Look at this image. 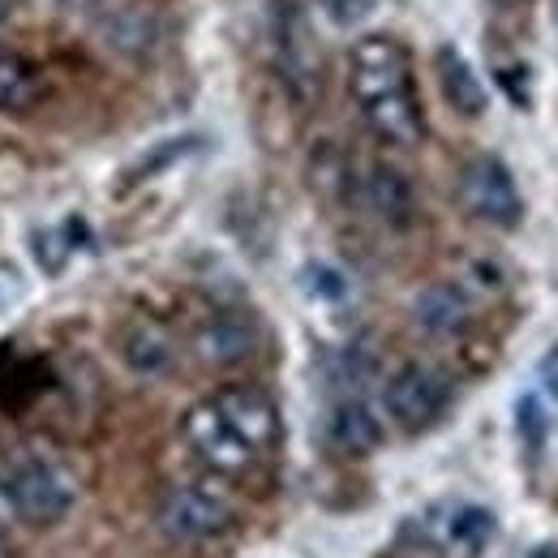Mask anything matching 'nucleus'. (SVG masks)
I'll list each match as a JSON object with an SVG mask.
<instances>
[{
    "instance_id": "1",
    "label": "nucleus",
    "mask_w": 558,
    "mask_h": 558,
    "mask_svg": "<svg viewBox=\"0 0 558 558\" xmlns=\"http://www.w3.org/2000/svg\"><path fill=\"white\" fill-rule=\"evenodd\" d=\"M352 99L365 125L391 146H417L425 138L417 86L409 52L391 35H361L349 52Z\"/></svg>"
},
{
    "instance_id": "2",
    "label": "nucleus",
    "mask_w": 558,
    "mask_h": 558,
    "mask_svg": "<svg viewBox=\"0 0 558 558\" xmlns=\"http://www.w3.org/2000/svg\"><path fill=\"white\" fill-rule=\"evenodd\" d=\"M9 494L26 524H57L77 502V482L57 456L26 451L9 469Z\"/></svg>"
},
{
    "instance_id": "3",
    "label": "nucleus",
    "mask_w": 558,
    "mask_h": 558,
    "mask_svg": "<svg viewBox=\"0 0 558 558\" xmlns=\"http://www.w3.org/2000/svg\"><path fill=\"white\" fill-rule=\"evenodd\" d=\"M271 52H276V70L288 86L292 99L314 104L323 90V57H318V39L301 13V4L276 0L271 9Z\"/></svg>"
},
{
    "instance_id": "4",
    "label": "nucleus",
    "mask_w": 558,
    "mask_h": 558,
    "mask_svg": "<svg viewBox=\"0 0 558 558\" xmlns=\"http://www.w3.org/2000/svg\"><path fill=\"white\" fill-rule=\"evenodd\" d=\"M460 203L473 219L489 228H515L524 219V198L511 177V168L494 155H477L460 172Z\"/></svg>"
},
{
    "instance_id": "5",
    "label": "nucleus",
    "mask_w": 558,
    "mask_h": 558,
    "mask_svg": "<svg viewBox=\"0 0 558 558\" xmlns=\"http://www.w3.org/2000/svg\"><path fill=\"white\" fill-rule=\"evenodd\" d=\"M181 434H185L190 451L219 477H245L254 469V460H258V451L228 425V417L215 409V400L194 404L181 421Z\"/></svg>"
},
{
    "instance_id": "6",
    "label": "nucleus",
    "mask_w": 558,
    "mask_h": 558,
    "mask_svg": "<svg viewBox=\"0 0 558 558\" xmlns=\"http://www.w3.org/2000/svg\"><path fill=\"white\" fill-rule=\"evenodd\" d=\"M451 404V383L442 369L434 365H404L387 387H383V409L391 413V421L409 434H421L425 425L442 417V409Z\"/></svg>"
},
{
    "instance_id": "7",
    "label": "nucleus",
    "mask_w": 558,
    "mask_h": 558,
    "mask_svg": "<svg viewBox=\"0 0 558 558\" xmlns=\"http://www.w3.org/2000/svg\"><path fill=\"white\" fill-rule=\"evenodd\" d=\"M232 524V507L215 498L210 489L177 486L163 494L159 502V529L172 542H210Z\"/></svg>"
},
{
    "instance_id": "8",
    "label": "nucleus",
    "mask_w": 558,
    "mask_h": 558,
    "mask_svg": "<svg viewBox=\"0 0 558 558\" xmlns=\"http://www.w3.org/2000/svg\"><path fill=\"white\" fill-rule=\"evenodd\" d=\"M215 409L228 417V425H232L258 456L279 447V409L267 391H258V387H223V391L215 396Z\"/></svg>"
},
{
    "instance_id": "9",
    "label": "nucleus",
    "mask_w": 558,
    "mask_h": 558,
    "mask_svg": "<svg viewBox=\"0 0 558 558\" xmlns=\"http://www.w3.org/2000/svg\"><path fill=\"white\" fill-rule=\"evenodd\" d=\"M194 349L215 369L241 365V361H250L258 352V323L250 314H236V310L215 314L207 327L194 336Z\"/></svg>"
},
{
    "instance_id": "10",
    "label": "nucleus",
    "mask_w": 558,
    "mask_h": 558,
    "mask_svg": "<svg viewBox=\"0 0 558 558\" xmlns=\"http://www.w3.org/2000/svg\"><path fill=\"white\" fill-rule=\"evenodd\" d=\"M361 198L387 228H413V219H417V194H413L409 177L400 168H391V163H374L365 172Z\"/></svg>"
},
{
    "instance_id": "11",
    "label": "nucleus",
    "mask_w": 558,
    "mask_h": 558,
    "mask_svg": "<svg viewBox=\"0 0 558 558\" xmlns=\"http://www.w3.org/2000/svg\"><path fill=\"white\" fill-rule=\"evenodd\" d=\"M327 442L340 456H369L383 447V421L374 417L365 400H340L327 413Z\"/></svg>"
},
{
    "instance_id": "12",
    "label": "nucleus",
    "mask_w": 558,
    "mask_h": 558,
    "mask_svg": "<svg viewBox=\"0 0 558 558\" xmlns=\"http://www.w3.org/2000/svg\"><path fill=\"white\" fill-rule=\"evenodd\" d=\"M413 318L429 336H460L473 318V301L456 283H425L413 301Z\"/></svg>"
},
{
    "instance_id": "13",
    "label": "nucleus",
    "mask_w": 558,
    "mask_h": 558,
    "mask_svg": "<svg viewBox=\"0 0 558 558\" xmlns=\"http://www.w3.org/2000/svg\"><path fill=\"white\" fill-rule=\"evenodd\" d=\"M438 86H442V99L460 117H482L486 112V86L456 48H438Z\"/></svg>"
},
{
    "instance_id": "14",
    "label": "nucleus",
    "mask_w": 558,
    "mask_h": 558,
    "mask_svg": "<svg viewBox=\"0 0 558 558\" xmlns=\"http://www.w3.org/2000/svg\"><path fill=\"white\" fill-rule=\"evenodd\" d=\"M121 356H125V365H130L134 374L155 378V374H163V369L172 365V340H168V331L155 327V323H134V327L121 336Z\"/></svg>"
},
{
    "instance_id": "15",
    "label": "nucleus",
    "mask_w": 558,
    "mask_h": 558,
    "mask_svg": "<svg viewBox=\"0 0 558 558\" xmlns=\"http://www.w3.org/2000/svg\"><path fill=\"white\" fill-rule=\"evenodd\" d=\"M104 31H108V44L117 52H125V57H138V52H146L155 44V22H150L146 9H121V13H112L104 22Z\"/></svg>"
},
{
    "instance_id": "16",
    "label": "nucleus",
    "mask_w": 558,
    "mask_h": 558,
    "mask_svg": "<svg viewBox=\"0 0 558 558\" xmlns=\"http://www.w3.org/2000/svg\"><path fill=\"white\" fill-rule=\"evenodd\" d=\"M35 95H39V73L22 57H0V112H17L35 104Z\"/></svg>"
},
{
    "instance_id": "17",
    "label": "nucleus",
    "mask_w": 558,
    "mask_h": 558,
    "mask_svg": "<svg viewBox=\"0 0 558 558\" xmlns=\"http://www.w3.org/2000/svg\"><path fill=\"white\" fill-rule=\"evenodd\" d=\"M447 537H451L456 550L477 555L489 537H494V515H489L486 507H460L451 515V524H447Z\"/></svg>"
},
{
    "instance_id": "18",
    "label": "nucleus",
    "mask_w": 558,
    "mask_h": 558,
    "mask_svg": "<svg viewBox=\"0 0 558 558\" xmlns=\"http://www.w3.org/2000/svg\"><path fill=\"white\" fill-rule=\"evenodd\" d=\"M515 421H520V434H524V442H529V447H542V442H546V417H542V409H537V400H533V396H524V400H520Z\"/></svg>"
},
{
    "instance_id": "19",
    "label": "nucleus",
    "mask_w": 558,
    "mask_h": 558,
    "mask_svg": "<svg viewBox=\"0 0 558 558\" xmlns=\"http://www.w3.org/2000/svg\"><path fill=\"white\" fill-rule=\"evenodd\" d=\"M305 283H310L314 292H323L327 301L344 296V279H340V271H331V267H310V271H305Z\"/></svg>"
},
{
    "instance_id": "20",
    "label": "nucleus",
    "mask_w": 558,
    "mask_h": 558,
    "mask_svg": "<svg viewBox=\"0 0 558 558\" xmlns=\"http://www.w3.org/2000/svg\"><path fill=\"white\" fill-rule=\"evenodd\" d=\"M13 515H17V507H13L9 482H0V529H9V524H13Z\"/></svg>"
},
{
    "instance_id": "21",
    "label": "nucleus",
    "mask_w": 558,
    "mask_h": 558,
    "mask_svg": "<svg viewBox=\"0 0 558 558\" xmlns=\"http://www.w3.org/2000/svg\"><path fill=\"white\" fill-rule=\"evenodd\" d=\"M542 378H546V387H550V396L558 400V349L542 361Z\"/></svg>"
},
{
    "instance_id": "22",
    "label": "nucleus",
    "mask_w": 558,
    "mask_h": 558,
    "mask_svg": "<svg viewBox=\"0 0 558 558\" xmlns=\"http://www.w3.org/2000/svg\"><path fill=\"white\" fill-rule=\"evenodd\" d=\"M61 9H70V13H95V9H104L108 0H57Z\"/></svg>"
},
{
    "instance_id": "23",
    "label": "nucleus",
    "mask_w": 558,
    "mask_h": 558,
    "mask_svg": "<svg viewBox=\"0 0 558 558\" xmlns=\"http://www.w3.org/2000/svg\"><path fill=\"white\" fill-rule=\"evenodd\" d=\"M494 4H520V0H494Z\"/></svg>"
},
{
    "instance_id": "24",
    "label": "nucleus",
    "mask_w": 558,
    "mask_h": 558,
    "mask_svg": "<svg viewBox=\"0 0 558 558\" xmlns=\"http://www.w3.org/2000/svg\"><path fill=\"white\" fill-rule=\"evenodd\" d=\"M0 31H4V9H0Z\"/></svg>"
},
{
    "instance_id": "25",
    "label": "nucleus",
    "mask_w": 558,
    "mask_h": 558,
    "mask_svg": "<svg viewBox=\"0 0 558 558\" xmlns=\"http://www.w3.org/2000/svg\"><path fill=\"white\" fill-rule=\"evenodd\" d=\"M555 26H558V0H555Z\"/></svg>"
}]
</instances>
